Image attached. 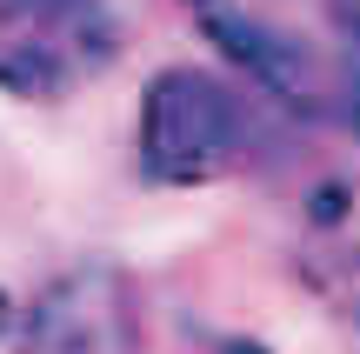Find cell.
I'll return each mask as SVG.
<instances>
[{"label": "cell", "instance_id": "cell-1", "mask_svg": "<svg viewBox=\"0 0 360 354\" xmlns=\"http://www.w3.org/2000/svg\"><path fill=\"white\" fill-rule=\"evenodd\" d=\"M214 53L287 120L360 141V0H180Z\"/></svg>", "mask_w": 360, "mask_h": 354}, {"label": "cell", "instance_id": "cell-2", "mask_svg": "<svg viewBox=\"0 0 360 354\" xmlns=\"http://www.w3.org/2000/svg\"><path fill=\"white\" fill-rule=\"evenodd\" d=\"M274 107L240 74L200 61H174L141 87L134 160L154 187H214L260 160Z\"/></svg>", "mask_w": 360, "mask_h": 354}, {"label": "cell", "instance_id": "cell-3", "mask_svg": "<svg viewBox=\"0 0 360 354\" xmlns=\"http://www.w3.org/2000/svg\"><path fill=\"white\" fill-rule=\"evenodd\" d=\"M127 53L114 0H0V94L20 107H60L107 80Z\"/></svg>", "mask_w": 360, "mask_h": 354}, {"label": "cell", "instance_id": "cell-4", "mask_svg": "<svg viewBox=\"0 0 360 354\" xmlns=\"http://www.w3.org/2000/svg\"><path fill=\"white\" fill-rule=\"evenodd\" d=\"M13 354H147L141 288L120 261H74L13 315Z\"/></svg>", "mask_w": 360, "mask_h": 354}, {"label": "cell", "instance_id": "cell-5", "mask_svg": "<svg viewBox=\"0 0 360 354\" xmlns=\"http://www.w3.org/2000/svg\"><path fill=\"white\" fill-rule=\"evenodd\" d=\"M294 274L334 321L340 348L360 354V174H327L300 194Z\"/></svg>", "mask_w": 360, "mask_h": 354}, {"label": "cell", "instance_id": "cell-6", "mask_svg": "<svg viewBox=\"0 0 360 354\" xmlns=\"http://www.w3.org/2000/svg\"><path fill=\"white\" fill-rule=\"evenodd\" d=\"M214 354H274V348H267V341H247V334H233V341H220Z\"/></svg>", "mask_w": 360, "mask_h": 354}, {"label": "cell", "instance_id": "cell-7", "mask_svg": "<svg viewBox=\"0 0 360 354\" xmlns=\"http://www.w3.org/2000/svg\"><path fill=\"white\" fill-rule=\"evenodd\" d=\"M13 315H20V308H13V301H7V294H0V348H7V341H13Z\"/></svg>", "mask_w": 360, "mask_h": 354}]
</instances>
